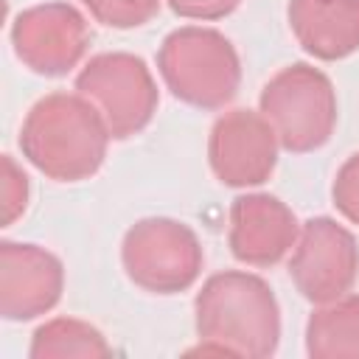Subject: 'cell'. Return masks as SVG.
Returning a JSON list of instances; mask_svg holds the SVG:
<instances>
[{"label": "cell", "instance_id": "16", "mask_svg": "<svg viewBox=\"0 0 359 359\" xmlns=\"http://www.w3.org/2000/svg\"><path fill=\"white\" fill-rule=\"evenodd\" d=\"M28 174L14 163L11 154H3V180H0V208H3V227H11L28 208Z\"/></svg>", "mask_w": 359, "mask_h": 359}, {"label": "cell", "instance_id": "17", "mask_svg": "<svg viewBox=\"0 0 359 359\" xmlns=\"http://www.w3.org/2000/svg\"><path fill=\"white\" fill-rule=\"evenodd\" d=\"M331 199H334V208L351 224H359V151L339 165L331 185Z\"/></svg>", "mask_w": 359, "mask_h": 359}, {"label": "cell", "instance_id": "5", "mask_svg": "<svg viewBox=\"0 0 359 359\" xmlns=\"http://www.w3.org/2000/svg\"><path fill=\"white\" fill-rule=\"evenodd\" d=\"M126 278L151 294H177L196 283L205 252L196 233L177 219L149 216L135 222L121 241Z\"/></svg>", "mask_w": 359, "mask_h": 359}, {"label": "cell", "instance_id": "13", "mask_svg": "<svg viewBox=\"0 0 359 359\" xmlns=\"http://www.w3.org/2000/svg\"><path fill=\"white\" fill-rule=\"evenodd\" d=\"M306 353L317 359L359 356V294L320 303L306 323Z\"/></svg>", "mask_w": 359, "mask_h": 359}, {"label": "cell", "instance_id": "1", "mask_svg": "<svg viewBox=\"0 0 359 359\" xmlns=\"http://www.w3.org/2000/svg\"><path fill=\"white\" fill-rule=\"evenodd\" d=\"M199 345L191 353L272 356L280 342V309L269 283L244 269L210 275L194 300Z\"/></svg>", "mask_w": 359, "mask_h": 359}, {"label": "cell", "instance_id": "8", "mask_svg": "<svg viewBox=\"0 0 359 359\" xmlns=\"http://www.w3.org/2000/svg\"><path fill=\"white\" fill-rule=\"evenodd\" d=\"M90 25L84 14L62 0L39 3L20 11L11 22V48L17 59L36 76H67L90 48Z\"/></svg>", "mask_w": 359, "mask_h": 359}, {"label": "cell", "instance_id": "4", "mask_svg": "<svg viewBox=\"0 0 359 359\" xmlns=\"http://www.w3.org/2000/svg\"><path fill=\"white\" fill-rule=\"evenodd\" d=\"M258 112L272 126L283 151L306 154L331 140L337 129V93L323 70L294 62L264 84Z\"/></svg>", "mask_w": 359, "mask_h": 359}, {"label": "cell", "instance_id": "15", "mask_svg": "<svg viewBox=\"0 0 359 359\" xmlns=\"http://www.w3.org/2000/svg\"><path fill=\"white\" fill-rule=\"evenodd\" d=\"M90 17L107 28H137L146 25L157 11L160 0H79Z\"/></svg>", "mask_w": 359, "mask_h": 359}, {"label": "cell", "instance_id": "9", "mask_svg": "<svg viewBox=\"0 0 359 359\" xmlns=\"http://www.w3.org/2000/svg\"><path fill=\"white\" fill-rule=\"evenodd\" d=\"M278 137L266 118L252 109H230L216 118L208 137V163L222 185H264L278 165Z\"/></svg>", "mask_w": 359, "mask_h": 359}, {"label": "cell", "instance_id": "14", "mask_svg": "<svg viewBox=\"0 0 359 359\" xmlns=\"http://www.w3.org/2000/svg\"><path fill=\"white\" fill-rule=\"evenodd\" d=\"M112 345L107 342V337L76 317H53L48 323H42L34 337H31V348L28 356L31 359H70V356H81V359H93V356H109Z\"/></svg>", "mask_w": 359, "mask_h": 359}, {"label": "cell", "instance_id": "18", "mask_svg": "<svg viewBox=\"0 0 359 359\" xmlns=\"http://www.w3.org/2000/svg\"><path fill=\"white\" fill-rule=\"evenodd\" d=\"M168 8L185 20H222L238 8L241 0H165Z\"/></svg>", "mask_w": 359, "mask_h": 359}, {"label": "cell", "instance_id": "6", "mask_svg": "<svg viewBox=\"0 0 359 359\" xmlns=\"http://www.w3.org/2000/svg\"><path fill=\"white\" fill-rule=\"evenodd\" d=\"M76 93L98 109L112 140L140 135L160 104V90L149 65L126 50L98 53L84 62L76 76Z\"/></svg>", "mask_w": 359, "mask_h": 359}, {"label": "cell", "instance_id": "11", "mask_svg": "<svg viewBox=\"0 0 359 359\" xmlns=\"http://www.w3.org/2000/svg\"><path fill=\"white\" fill-rule=\"evenodd\" d=\"M300 222L272 194H241L230 205L227 244L236 261L264 269L280 264L297 244Z\"/></svg>", "mask_w": 359, "mask_h": 359}, {"label": "cell", "instance_id": "12", "mask_svg": "<svg viewBox=\"0 0 359 359\" xmlns=\"http://www.w3.org/2000/svg\"><path fill=\"white\" fill-rule=\"evenodd\" d=\"M286 20L314 59L337 62L359 50V0H289Z\"/></svg>", "mask_w": 359, "mask_h": 359}, {"label": "cell", "instance_id": "7", "mask_svg": "<svg viewBox=\"0 0 359 359\" xmlns=\"http://www.w3.org/2000/svg\"><path fill=\"white\" fill-rule=\"evenodd\" d=\"M289 278L314 306L348 294L359 278V244L348 227L331 216H314L300 224L289 252Z\"/></svg>", "mask_w": 359, "mask_h": 359}, {"label": "cell", "instance_id": "3", "mask_svg": "<svg viewBox=\"0 0 359 359\" xmlns=\"http://www.w3.org/2000/svg\"><path fill=\"white\" fill-rule=\"evenodd\" d=\"M157 73L174 98L196 109L227 107L241 84V62L233 42L205 25L171 31L157 50Z\"/></svg>", "mask_w": 359, "mask_h": 359}, {"label": "cell", "instance_id": "10", "mask_svg": "<svg viewBox=\"0 0 359 359\" xmlns=\"http://www.w3.org/2000/svg\"><path fill=\"white\" fill-rule=\"evenodd\" d=\"M65 292L62 261L39 247L3 241L0 244V317L25 323L48 314Z\"/></svg>", "mask_w": 359, "mask_h": 359}, {"label": "cell", "instance_id": "2", "mask_svg": "<svg viewBox=\"0 0 359 359\" xmlns=\"http://www.w3.org/2000/svg\"><path fill=\"white\" fill-rule=\"evenodd\" d=\"M109 140L104 118L79 93L39 98L20 126L22 157L56 182L90 180L104 165Z\"/></svg>", "mask_w": 359, "mask_h": 359}]
</instances>
